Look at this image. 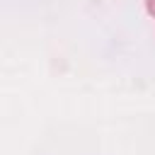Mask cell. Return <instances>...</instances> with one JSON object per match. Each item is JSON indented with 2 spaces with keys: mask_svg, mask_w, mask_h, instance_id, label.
Returning a JSON list of instances; mask_svg holds the SVG:
<instances>
[{
  "mask_svg": "<svg viewBox=\"0 0 155 155\" xmlns=\"http://www.w3.org/2000/svg\"><path fill=\"white\" fill-rule=\"evenodd\" d=\"M148 10H150V15H155V0H148Z\"/></svg>",
  "mask_w": 155,
  "mask_h": 155,
  "instance_id": "obj_1",
  "label": "cell"
}]
</instances>
